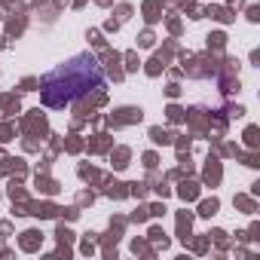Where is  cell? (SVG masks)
<instances>
[{
  "instance_id": "obj_1",
  "label": "cell",
  "mask_w": 260,
  "mask_h": 260,
  "mask_svg": "<svg viewBox=\"0 0 260 260\" xmlns=\"http://www.w3.org/2000/svg\"><path fill=\"white\" fill-rule=\"evenodd\" d=\"M104 86V71L98 64V58L92 52H80L74 58H68L64 64L52 68L46 77H43V86H40V98L46 107H68L74 104L77 98L95 92Z\"/></svg>"
}]
</instances>
